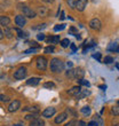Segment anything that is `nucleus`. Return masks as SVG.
Wrapping results in <instances>:
<instances>
[{
    "label": "nucleus",
    "mask_w": 119,
    "mask_h": 126,
    "mask_svg": "<svg viewBox=\"0 0 119 126\" xmlns=\"http://www.w3.org/2000/svg\"><path fill=\"white\" fill-rule=\"evenodd\" d=\"M50 70L54 73L62 72L63 70H64V63H63V61H61L60 59H53V60L50 61Z\"/></svg>",
    "instance_id": "f257e3e1"
},
{
    "label": "nucleus",
    "mask_w": 119,
    "mask_h": 126,
    "mask_svg": "<svg viewBox=\"0 0 119 126\" xmlns=\"http://www.w3.org/2000/svg\"><path fill=\"white\" fill-rule=\"evenodd\" d=\"M27 73H28V70L25 66H21L18 69L14 72V78L15 79H23L27 77Z\"/></svg>",
    "instance_id": "f03ea898"
},
{
    "label": "nucleus",
    "mask_w": 119,
    "mask_h": 126,
    "mask_svg": "<svg viewBox=\"0 0 119 126\" xmlns=\"http://www.w3.org/2000/svg\"><path fill=\"white\" fill-rule=\"evenodd\" d=\"M22 12H23V15L27 17H30V18H33V17L37 16V13L33 9H31L30 7L28 6H23L22 7Z\"/></svg>",
    "instance_id": "7ed1b4c3"
},
{
    "label": "nucleus",
    "mask_w": 119,
    "mask_h": 126,
    "mask_svg": "<svg viewBox=\"0 0 119 126\" xmlns=\"http://www.w3.org/2000/svg\"><path fill=\"white\" fill-rule=\"evenodd\" d=\"M37 68L39 70H46L47 68V60L44 56L37 57Z\"/></svg>",
    "instance_id": "20e7f679"
},
{
    "label": "nucleus",
    "mask_w": 119,
    "mask_h": 126,
    "mask_svg": "<svg viewBox=\"0 0 119 126\" xmlns=\"http://www.w3.org/2000/svg\"><path fill=\"white\" fill-rule=\"evenodd\" d=\"M55 112H56V109L54 107H49V108H46V109L44 110L41 115L45 118H50V117H53L55 115Z\"/></svg>",
    "instance_id": "39448f33"
},
{
    "label": "nucleus",
    "mask_w": 119,
    "mask_h": 126,
    "mask_svg": "<svg viewBox=\"0 0 119 126\" xmlns=\"http://www.w3.org/2000/svg\"><path fill=\"white\" fill-rule=\"evenodd\" d=\"M20 108H21V102L18 100H14L13 102L8 106V111H9V112H15V111H17Z\"/></svg>",
    "instance_id": "423d86ee"
},
{
    "label": "nucleus",
    "mask_w": 119,
    "mask_h": 126,
    "mask_svg": "<svg viewBox=\"0 0 119 126\" xmlns=\"http://www.w3.org/2000/svg\"><path fill=\"white\" fill-rule=\"evenodd\" d=\"M15 23L18 28H23L25 24H27V18L24 15H17L15 17Z\"/></svg>",
    "instance_id": "0eeeda50"
},
{
    "label": "nucleus",
    "mask_w": 119,
    "mask_h": 126,
    "mask_svg": "<svg viewBox=\"0 0 119 126\" xmlns=\"http://www.w3.org/2000/svg\"><path fill=\"white\" fill-rule=\"evenodd\" d=\"M89 27L92 28L93 30H101V28H102V24H101V21L99 18H93L90 22H89Z\"/></svg>",
    "instance_id": "6e6552de"
},
{
    "label": "nucleus",
    "mask_w": 119,
    "mask_h": 126,
    "mask_svg": "<svg viewBox=\"0 0 119 126\" xmlns=\"http://www.w3.org/2000/svg\"><path fill=\"white\" fill-rule=\"evenodd\" d=\"M87 6V0H78L77 1V5H76V8L79 12H83Z\"/></svg>",
    "instance_id": "1a4fd4ad"
},
{
    "label": "nucleus",
    "mask_w": 119,
    "mask_h": 126,
    "mask_svg": "<svg viewBox=\"0 0 119 126\" xmlns=\"http://www.w3.org/2000/svg\"><path fill=\"white\" fill-rule=\"evenodd\" d=\"M29 126H45V122H44L41 118H34L30 122V125Z\"/></svg>",
    "instance_id": "9d476101"
},
{
    "label": "nucleus",
    "mask_w": 119,
    "mask_h": 126,
    "mask_svg": "<svg viewBox=\"0 0 119 126\" xmlns=\"http://www.w3.org/2000/svg\"><path fill=\"white\" fill-rule=\"evenodd\" d=\"M84 75H85V71H84L81 68H77V69H74V78L78 80L80 79H84L83 77Z\"/></svg>",
    "instance_id": "9b49d317"
},
{
    "label": "nucleus",
    "mask_w": 119,
    "mask_h": 126,
    "mask_svg": "<svg viewBox=\"0 0 119 126\" xmlns=\"http://www.w3.org/2000/svg\"><path fill=\"white\" fill-rule=\"evenodd\" d=\"M80 92H81V87L80 86H73L71 90L68 91V94H69V95H72V96H77Z\"/></svg>",
    "instance_id": "f8f14e48"
},
{
    "label": "nucleus",
    "mask_w": 119,
    "mask_h": 126,
    "mask_svg": "<svg viewBox=\"0 0 119 126\" xmlns=\"http://www.w3.org/2000/svg\"><path fill=\"white\" fill-rule=\"evenodd\" d=\"M37 13H38V15H39V16L45 17V16H47V15H48L49 10L47 9L46 7L41 6V7H38V9H37Z\"/></svg>",
    "instance_id": "ddd939ff"
},
{
    "label": "nucleus",
    "mask_w": 119,
    "mask_h": 126,
    "mask_svg": "<svg viewBox=\"0 0 119 126\" xmlns=\"http://www.w3.org/2000/svg\"><path fill=\"white\" fill-rule=\"evenodd\" d=\"M39 81H40V78L32 77V78H30V79L27 80V85H29V86H37L39 84Z\"/></svg>",
    "instance_id": "4468645a"
},
{
    "label": "nucleus",
    "mask_w": 119,
    "mask_h": 126,
    "mask_svg": "<svg viewBox=\"0 0 119 126\" xmlns=\"http://www.w3.org/2000/svg\"><path fill=\"white\" fill-rule=\"evenodd\" d=\"M66 117H68V113L66 112H62V113H60L59 116L55 118V123L56 124H61V123H63L64 120L66 119Z\"/></svg>",
    "instance_id": "2eb2a0df"
},
{
    "label": "nucleus",
    "mask_w": 119,
    "mask_h": 126,
    "mask_svg": "<svg viewBox=\"0 0 119 126\" xmlns=\"http://www.w3.org/2000/svg\"><path fill=\"white\" fill-rule=\"evenodd\" d=\"M10 23V18L8 16H0V24L3 27H8Z\"/></svg>",
    "instance_id": "dca6fc26"
},
{
    "label": "nucleus",
    "mask_w": 119,
    "mask_h": 126,
    "mask_svg": "<svg viewBox=\"0 0 119 126\" xmlns=\"http://www.w3.org/2000/svg\"><path fill=\"white\" fill-rule=\"evenodd\" d=\"M47 43H50V44H57L60 43V36H52L47 39Z\"/></svg>",
    "instance_id": "f3484780"
},
{
    "label": "nucleus",
    "mask_w": 119,
    "mask_h": 126,
    "mask_svg": "<svg viewBox=\"0 0 119 126\" xmlns=\"http://www.w3.org/2000/svg\"><path fill=\"white\" fill-rule=\"evenodd\" d=\"M24 111H31L32 113H37L39 112V108L38 107H25V108H23Z\"/></svg>",
    "instance_id": "a211bd4d"
},
{
    "label": "nucleus",
    "mask_w": 119,
    "mask_h": 126,
    "mask_svg": "<svg viewBox=\"0 0 119 126\" xmlns=\"http://www.w3.org/2000/svg\"><path fill=\"white\" fill-rule=\"evenodd\" d=\"M89 94H90V92H89V91H87V90H81V92H80L79 94H78V95L76 96L77 99H83V97H85V96H87V95H89Z\"/></svg>",
    "instance_id": "6ab92c4d"
},
{
    "label": "nucleus",
    "mask_w": 119,
    "mask_h": 126,
    "mask_svg": "<svg viewBox=\"0 0 119 126\" xmlns=\"http://www.w3.org/2000/svg\"><path fill=\"white\" fill-rule=\"evenodd\" d=\"M70 45H71V43H70V40L68 39V38L61 40V46H62L63 48H66V47H69Z\"/></svg>",
    "instance_id": "aec40b11"
},
{
    "label": "nucleus",
    "mask_w": 119,
    "mask_h": 126,
    "mask_svg": "<svg viewBox=\"0 0 119 126\" xmlns=\"http://www.w3.org/2000/svg\"><path fill=\"white\" fill-rule=\"evenodd\" d=\"M15 31L18 33V37H20V38H27V37H28V33L23 32V31L21 30L20 28H16V29H15Z\"/></svg>",
    "instance_id": "412c9836"
},
{
    "label": "nucleus",
    "mask_w": 119,
    "mask_h": 126,
    "mask_svg": "<svg viewBox=\"0 0 119 126\" xmlns=\"http://www.w3.org/2000/svg\"><path fill=\"white\" fill-rule=\"evenodd\" d=\"M111 113L115 116H119V106H115L111 108Z\"/></svg>",
    "instance_id": "4be33fe9"
},
{
    "label": "nucleus",
    "mask_w": 119,
    "mask_h": 126,
    "mask_svg": "<svg viewBox=\"0 0 119 126\" xmlns=\"http://www.w3.org/2000/svg\"><path fill=\"white\" fill-rule=\"evenodd\" d=\"M5 36H6L8 39H10V38L13 37V34H12V31H10V29L8 27H5Z\"/></svg>",
    "instance_id": "5701e85b"
},
{
    "label": "nucleus",
    "mask_w": 119,
    "mask_h": 126,
    "mask_svg": "<svg viewBox=\"0 0 119 126\" xmlns=\"http://www.w3.org/2000/svg\"><path fill=\"white\" fill-rule=\"evenodd\" d=\"M77 81H78V84H79V86H80V85H84V86H86V87H89V86H90V84H89L88 80L80 79V80H77Z\"/></svg>",
    "instance_id": "b1692460"
},
{
    "label": "nucleus",
    "mask_w": 119,
    "mask_h": 126,
    "mask_svg": "<svg viewBox=\"0 0 119 126\" xmlns=\"http://www.w3.org/2000/svg\"><path fill=\"white\" fill-rule=\"evenodd\" d=\"M81 112H83L84 115H86V116H88V115H90V108H89L88 106L84 107V108H81Z\"/></svg>",
    "instance_id": "393cba45"
},
{
    "label": "nucleus",
    "mask_w": 119,
    "mask_h": 126,
    "mask_svg": "<svg viewBox=\"0 0 119 126\" xmlns=\"http://www.w3.org/2000/svg\"><path fill=\"white\" fill-rule=\"evenodd\" d=\"M65 29V24H57L54 27V31H62Z\"/></svg>",
    "instance_id": "a878e982"
},
{
    "label": "nucleus",
    "mask_w": 119,
    "mask_h": 126,
    "mask_svg": "<svg viewBox=\"0 0 119 126\" xmlns=\"http://www.w3.org/2000/svg\"><path fill=\"white\" fill-rule=\"evenodd\" d=\"M66 77L68 78H74V69H69L66 71Z\"/></svg>",
    "instance_id": "bb28decb"
},
{
    "label": "nucleus",
    "mask_w": 119,
    "mask_h": 126,
    "mask_svg": "<svg viewBox=\"0 0 119 126\" xmlns=\"http://www.w3.org/2000/svg\"><path fill=\"white\" fill-rule=\"evenodd\" d=\"M44 87L45 88H55V84L54 83H52V81H47V83H45L44 84Z\"/></svg>",
    "instance_id": "cd10ccee"
},
{
    "label": "nucleus",
    "mask_w": 119,
    "mask_h": 126,
    "mask_svg": "<svg viewBox=\"0 0 119 126\" xmlns=\"http://www.w3.org/2000/svg\"><path fill=\"white\" fill-rule=\"evenodd\" d=\"M77 1H78V0H66V2H68L69 7H71V8H74V7H76Z\"/></svg>",
    "instance_id": "c85d7f7f"
},
{
    "label": "nucleus",
    "mask_w": 119,
    "mask_h": 126,
    "mask_svg": "<svg viewBox=\"0 0 119 126\" xmlns=\"http://www.w3.org/2000/svg\"><path fill=\"white\" fill-rule=\"evenodd\" d=\"M113 62V59L111 56H105L104 57V60H103V63H105V64H110V63Z\"/></svg>",
    "instance_id": "c756f323"
},
{
    "label": "nucleus",
    "mask_w": 119,
    "mask_h": 126,
    "mask_svg": "<svg viewBox=\"0 0 119 126\" xmlns=\"http://www.w3.org/2000/svg\"><path fill=\"white\" fill-rule=\"evenodd\" d=\"M54 52V46H47L45 48V53L46 54H52Z\"/></svg>",
    "instance_id": "7c9ffc66"
},
{
    "label": "nucleus",
    "mask_w": 119,
    "mask_h": 126,
    "mask_svg": "<svg viewBox=\"0 0 119 126\" xmlns=\"http://www.w3.org/2000/svg\"><path fill=\"white\" fill-rule=\"evenodd\" d=\"M118 45H119V44L112 43L109 47H108V49H109V50H117V47H118Z\"/></svg>",
    "instance_id": "2f4dec72"
},
{
    "label": "nucleus",
    "mask_w": 119,
    "mask_h": 126,
    "mask_svg": "<svg viewBox=\"0 0 119 126\" xmlns=\"http://www.w3.org/2000/svg\"><path fill=\"white\" fill-rule=\"evenodd\" d=\"M46 28V24H38L37 27H33V30H43Z\"/></svg>",
    "instance_id": "473e14b6"
},
{
    "label": "nucleus",
    "mask_w": 119,
    "mask_h": 126,
    "mask_svg": "<svg viewBox=\"0 0 119 126\" xmlns=\"http://www.w3.org/2000/svg\"><path fill=\"white\" fill-rule=\"evenodd\" d=\"M8 96L6 95H3V94H0V102H7L8 101Z\"/></svg>",
    "instance_id": "72a5a7b5"
},
{
    "label": "nucleus",
    "mask_w": 119,
    "mask_h": 126,
    "mask_svg": "<svg viewBox=\"0 0 119 126\" xmlns=\"http://www.w3.org/2000/svg\"><path fill=\"white\" fill-rule=\"evenodd\" d=\"M76 125H77V122L74 119H72V120H70L69 123H66L64 126H76Z\"/></svg>",
    "instance_id": "f704fd0d"
},
{
    "label": "nucleus",
    "mask_w": 119,
    "mask_h": 126,
    "mask_svg": "<svg viewBox=\"0 0 119 126\" xmlns=\"http://www.w3.org/2000/svg\"><path fill=\"white\" fill-rule=\"evenodd\" d=\"M34 118H37V116H36V113H32V115H28V116H25V119H28V120L34 119Z\"/></svg>",
    "instance_id": "c9c22d12"
},
{
    "label": "nucleus",
    "mask_w": 119,
    "mask_h": 126,
    "mask_svg": "<svg viewBox=\"0 0 119 126\" xmlns=\"http://www.w3.org/2000/svg\"><path fill=\"white\" fill-rule=\"evenodd\" d=\"M37 39L38 40H45V34L43 32H40L38 36H37Z\"/></svg>",
    "instance_id": "e433bc0d"
},
{
    "label": "nucleus",
    "mask_w": 119,
    "mask_h": 126,
    "mask_svg": "<svg viewBox=\"0 0 119 126\" xmlns=\"http://www.w3.org/2000/svg\"><path fill=\"white\" fill-rule=\"evenodd\" d=\"M37 49H38V48H37V47H36V48H30V49H27V50H25V52H24V53H25V54H30V53H34V52H36V50Z\"/></svg>",
    "instance_id": "4c0bfd02"
},
{
    "label": "nucleus",
    "mask_w": 119,
    "mask_h": 126,
    "mask_svg": "<svg viewBox=\"0 0 119 126\" xmlns=\"http://www.w3.org/2000/svg\"><path fill=\"white\" fill-rule=\"evenodd\" d=\"M93 57L96 59L97 61H101V53H96V54H93Z\"/></svg>",
    "instance_id": "58836bf2"
},
{
    "label": "nucleus",
    "mask_w": 119,
    "mask_h": 126,
    "mask_svg": "<svg viewBox=\"0 0 119 126\" xmlns=\"http://www.w3.org/2000/svg\"><path fill=\"white\" fill-rule=\"evenodd\" d=\"M70 48H71V50H72L73 53H74V52H77V46L74 45V44H71V45H70Z\"/></svg>",
    "instance_id": "ea45409f"
},
{
    "label": "nucleus",
    "mask_w": 119,
    "mask_h": 126,
    "mask_svg": "<svg viewBox=\"0 0 119 126\" xmlns=\"http://www.w3.org/2000/svg\"><path fill=\"white\" fill-rule=\"evenodd\" d=\"M87 126H97V123H96L95 120H92V122H89V123L87 124Z\"/></svg>",
    "instance_id": "a19ab883"
},
{
    "label": "nucleus",
    "mask_w": 119,
    "mask_h": 126,
    "mask_svg": "<svg viewBox=\"0 0 119 126\" xmlns=\"http://www.w3.org/2000/svg\"><path fill=\"white\" fill-rule=\"evenodd\" d=\"M78 126H87V124L84 122V120H79L78 122Z\"/></svg>",
    "instance_id": "79ce46f5"
},
{
    "label": "nucleus",
    "mask_w": 119,
    "mask_h": 126,
    "mask_svg": "<svg viewBox=\"0 0 119 126\" xmlns=\"http://www.w3.org/2000/svg\"><path fill=\"white\" fill-rule=\"evenodd\" d=\"M66 66H68L69 69H71V68H72V62H71V61H69V62H66Z\"/></svg>",
    "instance_id": "37998d69"
},
{
    "label": "nucleus",
    "mask_w": 119,
    "mask_h": 126,
    "mask_svg": "<svg viewBox=\"0 0 119 126\" xmlns=\"http://www.w3.org/2000/svg\"><path fill=\"white\" fill-rule=\"evenodd\" d=\"M3 37H5V34H3L2 30H1V29H0V40H1V39H3Z\"/></svg>",
    "instance_id": "c03bdc74"
},
{
    "label": "nucleus",
    "mask_w": 119,
    "mask_h": 126,
    "mask_svg": "<svg viewBox=\"0 0 119 126\" xmlns=\"http://www.w3.org/2000/svg\"><path fill=\"white\" fill-rule=\"evenodd\" d=\"M60 18H61V20H64V18H65V16H64V12H62V13H61V16H60Z\"/></svg>",
    "instance_id": "a18cd8bd"
},
{
    "label": "nucleus",
    "mask_w": 119,
    "mask_h": 126,
    "mask_svg": "<svg viewBox=\"0 0 119 126\" xmlns=\"http://www.w3.org/2000/svg\"><path fill=\"white\" fill-rule=\"evenodd\" d=\"M29 44L31 45V46H37V43H36V41H31V43H29ZM37 47H38V46H37Z\"/></svg>",
    "instance_id": "49530a36"
},
{
    "label": "nucleus",
    "mask_w": 119,
    "mask_h": 126,
    "mask_svg": "<svg viewBox=\"0 0 119 126\" xmlns=\"http://www.w3.org/2000/svg\"><path fill=\"white\" fill-rule=\"evenodd\" d=\"M100 88H102L103 91H105L106 90V86H105V85H101V86H100Z\"/></svg>",
    "instance_id": "de8ad7c7"
},
{
    "label": "nucleus",
    "mask_w": 119,
    "mask_h": 126,
    "mask_svg": "<svg viewBox=\"0 0 119 126\" xmlns=\"http://www.w3.org/2000/svg\"><path fill=\"white\" fill-rule=\"evenodd\" d=\"M44 2H48V3H50V2H54V0H44Z\"/></svg>",
    "instance_id": "09e8293b"
},
{
    "label": "nucleus",
    "mask_w": 119,
    "mask_h": 126,
    "mask_svg": "<svg viewBox=\"0 0 119 126\" xmlns=\"http://www.w3.org/2000/svg\"><path fill=\"white\" fill-rule=\"evenodd\" d=\"M76 38H77V39H78V40H80V39H81V37L79 36V33H77V34H76Z\"/></svg>",
    "instance_id": "8fccbe9b"
},
{
    "label": "nucleus",
    "mask_w": 119,
    "mask_h": 126,
    "mask_svg": "<svg viewBox=\"0 0 119 126\" xmlns=\"http://www.w3.org/2000/svg\"><path fill=\"white\" fill-rule=\"evenodd\" d=\"M15 126H24V125H22V124L20 123V124H17V125H15Z\"/></svg>",
    "instance_id": "3c124183"
},
{
    "label": "nucleus",
    "mask_w": 119,
    "mask_h": 126,
    "mask_svg": "<svg viewBox=\"0 0 119 126\" xmlns=\"http://www.w3.org/2000/svg\"><path fill=\"white\" fill-rule=\"evenodd\" d=\"M116 52H118V53H119V45H118V47H117V50H116Z\"/></svg>",
    "instance_id": "603ef678"
},
{
    "label": "nucleus",
    "mask_w": 119,
    "mask_h": 126,
    "mask_svg": "<svg viewBox=\"0 0 119 126\" xmlns=\"http://www.w3.org/2000/svg\"><path fill=\"white\" fill-rule=\"evenodd\" d=\"M93 2H97V1H99V0H92Z\"/></svg>",
    "instance_id": "864d4df0"
},
{
    "label": "nucleus",
    "mask_w": 119,
    "mask_h": 126,
    "mask_svg": "<svg viewBox=\"0 0 119 126\" xmlns=\"http://www.w3.org/2000/svg\"><path fill=\"white\" fill-rule=\"evenodd\" d=\"M113 126H119V124H116V125H113Z\"/></svg>",
    "instance_id": "5fc2aeb1"
}]
</instances>
